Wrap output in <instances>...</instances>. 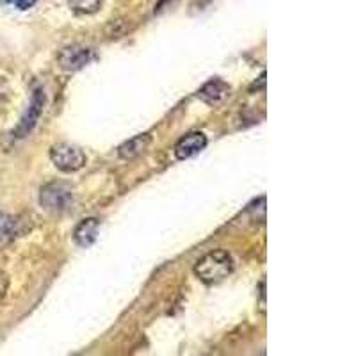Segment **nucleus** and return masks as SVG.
<instances>
[{"mask_svg":"<svg viewBox=\"0 0 356 356\" xmlns=\"http://www.w3.org/2000/svg\"><path fill=\"white\" fill-rule=\"evenodd\" d=\"M234 273V259L227 250H214L196 262L195 275L203 284L214 285Z\"/></svg>","mask_w":356,"mask_h":356,"instance_id":"obj_1","label":"nucleus"},{"mask_svg":"<svg viewBox=\"0 0 356 356\" xmlns=\"http://www.w3.org/2000/svg\"><path fill=\"white\" fill-rule=\"evenodd\" d=\"M40 205L50 214H65L73 207V191L65 182H50L41 187Z\"/></svg>","mask_w":356,"mask_h":356,"instance_id":"obj_2","label":"nucleus"},{"mask_svg":"<svg viewBox=\"0 0 356 356\" xmlns=\"http://www.w3.org/2000/svg\"><path fill=\"white\" fill-rule=\"evenodd\" d=\"M68 4L79 15H93L100 11L104 0H68Z\"/></svg>","mask_w":356,"mask_h":356,"instance_id":"obj_11","label":"nucleus"},{"mask_svg":"<svg viewBox=\"0 0 356 356\" xmlns=\"http://www.w3.org/2000/svg\"><path fill=\"white\" fill-rule=\"evenodd\" d=\"M95 59V52L82 44H72L65 47L57 54V65L66 72H79Z\"/></svg>","mask_w":356,"mask_h":356,"instance_id":"obj_5","label":"nucleus"},{"mask_svg":"<svg viewBox=\"0 0 356 356\" xmlns=\"http://www.w3.org/2000/svg\"><path fill=\"white\" fill-rule=\"evenodd\" d=\"M44 102H47V97H44L43 89L41 88L34 89L27 111H25L24 116H22L17 129L13 130V136H15V138L22 139L33 132V129L38 125V122H40L41 113H43V107H44Z\"/></svg>","mask_w":356,"mask_h":356,"instance_id":"obj_4","label":"nucleus"},{"mask_svg":"<svg viewBox=\"0 0 356 356\" xmlns=\"http://www.w3.org/2000/svg\"><path fill=\"white\" fill-rule=\"evenodd\" d=\"M230 86L227 82L222 81V79H211L209 82L200 88L198 91V98L202 102H205L207 106H212V107H218L221 104H225L228 97H230Z\"/></svg>","mask_w":356,"mask_h":356,"instance_id":"obj_6","label":"nucleus"},{"mask_svg":"<svg viewBox=\"0 0 356 356\" xmlns=\"http://www.w3.org/2000/svg\"><path fill=\"white\" fill-rule=\"evenodd\" d=\"M0 2H4V4H13L15 8L22 9V11L31 9L34 4H36V0H0Z\"/></svg>","mask_w":356,"mask_h":356,"instance_id":"obj_13","label":"nucleus"},{"mask_svg":"<svg viewBox=\"0 0 356 356\" xmlns=\"http://www.w3.org/2000/svg\"><path fill=\"white\" fill-rule=\"evenodd\" d=\"M24 228H22V221L18 218L6 212H0V246H8L13 241L20 237Z\"/></svg>","mask_w":356,"mask_h":356,"instance_id":"obj_10","label":"nucleus"},{"mask_svg":"<svg viewBox=\"0 0 356 356\" xmlns=\"http://www.w3.org/2000/svg\"><path fill=\"white\" fill-rule=\"evenodd\" d=\"M98 230H100V221L97 218H86L79 222L73 232V241L81 248H89L97 241Z\"/></svg>","mask_w":356,"mask_h":356,"instance_id":"obj_8","label":"nucleus"},{"mask_svg":"<svg viewBox=\"0 0 356 356\" xmlns=\"http://www.w3.org/2000/svg\"><path fill=\"white\" fill-rule=\"evenodd\" d=\"M50 161L63 173H75L86 166L88 157L79 146L70 145V143H57L50 148Z\"/></svg>","mask_w":356,"mask_h":356,"instance_id":"obj_3","label":"nucleus"},{"mask_svg":"<svg viewBox=\"0 0 356 356\" xmlns=\"http://www.w3.org/2000/svg\"><path fill=\"white\" fill-rule=\"evenodd\" d=\"M9 97H11V89H9V84L0 77V109H4L6 104L9 102Z\"/></svg>","mask_w":356,"mask_h":356,"instance_id":"obj_12","label":"nucleus"},{"mask_svg":"<svg viewBox=\"0 0 356 356\" xmlns=\"http://www.w3.org/2000/svg\"><path fill=\"white\" fill-rule=\"evenodd\" d=\"M207 136L203 132H191L184 136L180 141L175 145V157L178 161H186V159L195 157L200 152L205 150Z\"/></svg>","mask_w":356,"mask_h":356,"instance_id":"obj_7","label":"nucleus"},{"mask_svg":"<svg viewBox=\"0 0 356 356\" xmlns=\"http://www.w3.org/2000/svg\"><path fill=\"white\" fill-rule=\"evenodd\" d=\"M152 143V136L148 132L145 134H138V136H134L130 138L129 141H125L123 145H120L118 148V155L125 161H130V159L139 157L141 154H145L146 148L150 146Z\"/></svg>","mask_w":356,"mask_h":356,"instance_id":"obj_9","label":"nucleus"},{"mask_svg":"<svg viewBox=\"0 0 356 356\" xmlns=\"http://www.w3.org/2000/svg\"><path fill=\"white\" fill-rule=\"evenodd\" d=\"M8 291H9V278L4 271H0V303H2L6 296H8Z\"/></svg>","mask_w":356,"mask_h":356,"instance_id":"obj_14","label":"nucleus"}]
</instances>
